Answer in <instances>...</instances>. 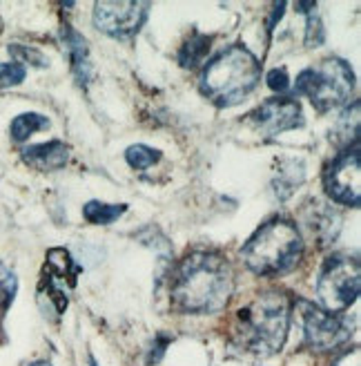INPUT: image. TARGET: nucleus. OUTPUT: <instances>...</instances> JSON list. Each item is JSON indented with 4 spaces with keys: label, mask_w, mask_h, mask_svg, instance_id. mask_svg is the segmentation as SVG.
<instances>
[{
    "label": "nucleus",
    "mask_w": 361,
    "mask_h": 366,
    "mask_svg": "<svg viewBox=\"0 0 361 366\" xmlns=\"http://www.w3.org/2000/svg\"><path fill=\"white\" fill-rule=\"evenodd\" d=\"M361 274L359 262L346 254H332L323 264L319 280H317V297L323 310L328 313H339L346 310L359 295Z\"/></svg>",
    "instance_id": "nucleus-6"
},
{
    "label": "nucleus",
    "mask_w": 361,
    "mask_h": 366,
    "mask_svg": "<svg viewBox=\"0 0 361 366\" xmlns=\"http://www.w3.org/2000/svg\"><path fill=\"white\" fill-rule=\"evenodd\" d=\"M9 54H11V56H16V59H21L23 63H31V65H39V67L45 65V59H43L36 49H27V47L11 45V47H9ZM23 63H21V65H23Z\"/></svg>",
    "instance_id": "nucleus-23"
},
{
    "label": "nucleus",
    "mask_w": 361,
    "mask_h": 366,
    "mask_svg": "<svg viewBox=\"0 0 361 366\" xmlns=\"http://www.w3.org/2000/svg\"><path fill=\"white\" fill-rule=\"evenodd\" d=\"M303 257V239L295 224L273 219L263 224L243 246L245 266L261 277L290 272Z\"/></svg>",
    "instance_id": "nucleus-4"
},
{
    "label": "nucleus",
    "mask_w": 361,
    "mask_h": 366,
    "mask_svg": "<svg viewBox=\"0 0 361 366\" xmlns=\"http://www.w3.org/2000/svg\"><path fill=\"white\" fill-rule=\"evenodd\" d=\"M125 159H128V163L134 170H148L161 159V152L154 148H148V145H143V143H136L125 150Z\"/></svg>",
    "instance_id": "nucleus-17"
},
{
    "label": "nucleus",
    "mask_w": 361,
    "mask_h": 366,
    "mask_svg": "<svg viewBox=\"0 0 361 366\" xmlns=\"http://www.w3.org/2000/svg\"><path fill=\"white\" fill-rule=\"evenodd\" d=\"M25 81V65L21 63H0V89L14 87Z\"/></svg>",
    "instance_id": "nucleus-21"
},
{
    "label": "nucleus",
    "mask_w": 361,
    "mask_h": 366,
    "mask_svg": "<svg viewBox=\"0 0 361 366\" xmlns=\"http://www.w3.org/2000/svg\"><path fill=\"white\" fill-rule=\"evenodd\" d=\"M49 127V119L43 117V114H36V112H27V114H21L11 121V139L23 143L27 141L31 134L41 132V130H47Z\"/></svg>",
    "instance_id": "nucleus-15"
},
{
    "label": "nucleus",
    "mask_w": 361,
    "mask_h": 366,
    "mask_svg": "<svg viewBox=\"0 0 361 366\" xmlns=\"http://www.w3.org/2000/svg\"><path fill=\"white\" fill-rule=\"evenodd\" d=\"M78 266H74L65 248H51L45 259V274L41 282V302L56 304V313L67 308V290L76 284Z\"/></svg>",
    "instance_id": "nucleus-10"
},
{
    "label": "nucleus",
    "mask_w": 361,
    "mask_h": 366,
    "mask_svg": "<svg viewBox=\"0 0 361 366\" xmlns=\"http://www.w3.org/2000/svg\"><path fill=\"white\" fill-rule=\"evenodd\" d=\"M357 132H359V103H352V107H348L344 114L339 117V123L335 127V134L346 141V143H355L357 141Z\"/></svg>",
    "instance_id": "nucleus-19"
},
{
    "label": "nucleus",
    "mask_w": 361,
    "mask_h": 366,
    "mask_svg": "<svg viewBox=\"0 0 361 366\" xmlns=\"http://www.w3.org/2000/svg\"><path fill=\"white\" fill-rule=\"evenodd\" d=\"M92 366H96V362H94V360H92Z\"/></svg>",
    "instance_id": "nucleus-26"
},
{
    "label": "nucleus",
    "mask_w": 361,
    "mask_h": 366,
    "mask_svg": "<svg viewBox=\"0 0 361 366\" xmlns=\"http://www.w3.org/2000/svg\"><path fill=\"white\" fill-rule=\"evenodd\" d=\"M128 210V206L121 204V206H112V204H103V201H89L83 208V217L87 219L89 224H96V226H110L114 224L116 219H121Z\"/></svg>",
    "instance_id": "nucleus-14"
},
{
    "label": "nucleus",
    "mask_w": 361,
    "mask_h": 366,
    "mask_svg": "<svg viewBox=\"0 0 361 366\" xmlns=\"http://www.w3.org/2000/svg\"><path fill=\"white\" fill-rule=\"evenodd\" d=\"M16 288H18L16 274L5 264H0V315H3L5 310L9 308V304L14 302Z\"/></svg>",
    "instance_id": "nucleus-20"
},
{
    "label": "nucleus",
    "mask_w": 361,
    "mask_h": 366,
    "mask_svg": "<svg viewBox=\"0 0 361 366\" xmlns=\"http://www.w3.org/2000/svg\"><path fill=\"white\" fill-rule=\"evenodd\" d=\"M63 45L69 54V61H71V71L81 85H87L89 79H92V63H89V49L87 43L81 34H76L69 25L63 27Z\"/></svg>",
    "instance_id": "nucleus-13"
},
{
    "label": "nucleus",
    "mask_w": 361,
    "mask_h": 366,
    "mask_svg": "<svg viewBox=\"0 0 361 366\" xmlns=\"http://www.w3.org/2000/svg\"><path fill=\"white\" fill-rule=\"evenodd\" d=\"M148 11V3H96L94 25L112 39H130L146 23Z\"/></svg>",
    "instance_id": "nucleus-9"
},
{
    "label": "nucleus",
    "mask_w": 361,
    "mask_h": 366,
    "mask_svg": "<svg viewBox=\"0 0 361 366\" xmlns=\"http://www.w3.org/2000/svg\"><path fill=\"white\" fill-rule=\"evenodd\" d=\"M261 81V65L255 54L241 45L228 47L214 61L208 63L201 89L219 107H232L248 99Z\"/></svg>",
    "instance_id": "nucleus-3"
},
{
    "label": "nucleus",
    "mask_w": 361,
    "mask_h": 366,
    "mask_svg": "<svg viewBox=\"0 0 361 366\" xmlns=\"http://www.w3.org/2000/svg\"><path fill=\"white\" fill-rule=\"evenodd\" d=\"M290 328V302L277 290L261 292L239 310L234 337L250 355L270 357L281 351Z\"/></svg>",
    "instance_id": "nucleus-2"
},
{
    "label": "nucleus",
    "mask_w": 361,
    "mask_h": 366,
    "mask_svg": "<svg viewBox=\"0 0 361 366\" xmlns=\"http://www.w3.org/2000/svg\"><path fill=\"white\" fill-rule=\"evenodd\" d=\"M359 360H361L359 349H352V351H348L344 355H339L332 366H359Z\"/></svg>",
    "instance_id": "nucleus-24"
},
{
    "label": "nucleus",
    "mask_w": 361,
    "mask_h": 366,
    "mask_svg": "<svg viewBox=\"0 0 361 366\" xmlns=\"http://www.w3.org/2000/svg\"><path fill=\"white\" fill-rule=\"evenodd\" d=\"M297 320L301 326V333L305 344L312 351H335L341 344H346L350 340L352 324L346 317H339L335 313H328L317 304H310L305 300L297 302Z\"/></svg>",
    "instance_id": "nucleus-7"
},
{
    "label": "nucleus",
    "mask_w": 361,
    "mask_h": 366,
    "mask_svg": "<svg viewBox=\"0 0 361 366\" xmlns=\"http://www.w3.org/2000/svg\"><path fill=\"white\" fill-rule=\"evenodd\" d=\"M359 141L352 143L341 157L335 159L326 174V192L344 206L357 208L361 201V168H359Z\"/></svg>",
    "instance_id": "nucleus-8"
},
{
    "label": "nucleus",
    "mask_w": 361,
    "mask_h": 366,
    "mask_svg": "<svg viewBox=\"0 0 361 366\" xmlns=\"http://www.w3.org/2000/svg\"><path fill=\"white\" fill-rule=\"evenodd\" d=\"M299 9H305V18H308V25H305V45L315 47L323 43V25L321 18L317 14V5L315 3H299Z\"/></svg>",
    "instance_id": "nucleus-18"
},
{
    "label": "nucleus",
    "mask_w": 361,
    "mask_h": 366,
    "mask_svg": "<svg viewBox=\"0 0 361 366\" xmlns=\"http://www.w3.org/2000/svg\"><path fill=\"white\" fill-rule=\"evenodd\" d=\"M210 51V39L203 34H192L190 41L180 47L178 51V63L183 67H196L198 63H201Z\"/></svg>",
    "instance_id": "nucleus-16"
},
{
    "label": "nucleus",
    "mask_w": 361,
    "mask_h": 366,
    "mask_svg": "<svg viewBox=\"0 0 361 366\" xmlns=\"http://www.w3.org/2000/svg\"><path fill=\"white\" fill-rule=\"evenodd\" d=\"M172 302L178 310L205 315L221 310L234 290V272L221 252L196 250L183 257L170 280Z\"/></svg>",
    "instance_id": "nucleus-1"
},
{
    "label": "nucleus",
    "mask_w": 361,
    "mask_h": 366,
    "mask_svg": "<svg viewBox=\"0 0 361 366\" xmlns=\"http://www.w3.org/2000/svg\"><path fill=\"white\" fill-rule=\"evenodd\" d=\"M31 366H51V364H47V362H36V364H31Z\"/></svg>",
    "instance_id": "nucleus-25"
},
{
    "label": "nucleus",
    "mask_w": 361,
    "mask_h": 366,
    "mask_svg": "<svg viewBox=\"0 0 361 366\" xmlns=\"http://www.w3.org/2000/svg\"><path fill=\"white\" fill-rule=\"evenodd\" d=\"M295 89L297 94L308 97L319 112H326V109L339 107L350 101V94L355 89V76L346 61L326 59L317 67L303 69L297 76Z\"/></svg>",
    "instance_id": "nucleus-5"
},
{
    "label": "nucleus",
    "mask_w": 361,
    "mask_h": 366,
    "mask_svg": "<svg viewBox=\"0 0 361 366\" xmlns=\"http://www.w3.org/2000/svg\"><path fill=\"white\" fill-rule=\"evenodd\" d=\"M23 159L27 166L49 172V170H59L65 166L69 159V150L61 141H49V143H41V145H29V148L23 152Z\"/></svg>",
    "instance_id": "nucleus-12"
},
{
    "label": "nucleus",
    "mask_w": 361,
    "mask_h": 366,
    "mask_svg": "<svg viewBox=\"0 0 361 366\" xmlns=\"http://www.w3.org/2000/svg\"><path fill=\"white\" fill-rule=\"evenodd\" d=\"M265 81H268L270 89H275V92H285L288 87H290V76H288L285 67H277L273 71H268Z\"/></svg>",
    "instance_id": "nucleus-22"
},
{
    "label": "nucleus",
    "mask_w": 361,
    "mask_h": 366,
    "mask_svg": "<svg viewBox=\"0 0 361 366\" xmlns=\"http://www.w3.org/2000/svg\"><path fill=\"white\" fill-rule=\"evenodd\" d=\"M252 127L265 139L303 125L301 105L293 99H270L248 117Z\"/></svg>",
    "instance_id": "nucleus-11"
}]
</instances>
